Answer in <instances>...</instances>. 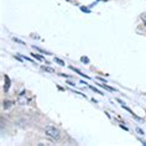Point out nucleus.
Wrapping results in <instances>:
<instances>
[{
    "label": "nucleus",
    "instance_id": "nucleus-8",
    "mask_svg": "<svg viewBox=\"0 0 146 146\" xmlns=\"http://www.w3.org/2000/svg\"><path fill=\"white\" fill-rule=\"evenodd\" d=\"M54 62H56V63H58L60 66H64V62L62 61V60H60V58H56V57H54Z\"/></svg>",
    "mask_w": 146,
    "mask_h": 146
},
{
    "label": "nucleus",
    "instance_id": "nucleus-9",
    "mask_svg": "<svg viewBox=\"0 0 146 146\" xmlns=\"http://www.w3.org/2000/svg\"><path fill=\"white\" fill-rule=\"evenodd\" d=\"M141 19H142V21H144V24H145V26H146V11L141 15Z\"/></svg>",
    "mask_w": 146,
    "mask_h": 146
},
{
    "label": "nucleus",
    "instance_id": "nucleus-4",
    "mask_svg": "<svg viewBox=\"0 0 146 146\" xmlns=\"http://www.w3.org/2000/svg\"><path fill=\"white\" fill-rule=\"evenodd\" d=\"M9 88H10V79H9L8 76H5V86H4V89L8 92Z\"/></svg>",
    "mask_w": 146,
    "mask_h": 146
},
{
    "label": "nucleus",
    "instance_id": "nucleus-7",
    "mask_svg": "<svg viewBox=\"0 0 146 146\" xmlns=\"http://www.w3.org/2000/svg\"><path fill=\"white\" fill-rule=\"evenodd\" d=\"M31 56L34 57V58H37L38 61H43V57H42V56H40V54H36V53H31Z\"/></svg>",
    "mask_w": 146,
    "mask_h": 146
},
{
    "label": "nucleus",
    "instance_id": "nucleus-5",
    "mask_svg": "<svg viewBox=\"0 0 146 146\" xmlns=\"http://www.w3.org/2000/svg\"><path fill=\"white\" fill-rule=\"evenodd\" d=\"M98 86H99V87H102V88H104V89H108V90H110V92H114V88H111V87H109V86H107V84H105V83H104V84H98Z\"/></svg>",
    "mask_w": 146,
    "mask_h": 146
},
{
    "label": "nucleus",
    "instance_id": "nucleus-10",
    "mask_svg": "<svg viewBox=\"0 0 146 146\" xmlns=\"http://www.w3.org/2000/svg\"><path fill=\"white\" fill-rule=\"evenodd\" d=\"M89 88H90V89H92V90H94V92L99 93V94H100V96H102V94H103V93H102V92H100V90H98L97 88H94V87H92V86H89Z\"/></svg>",
    "mask_w": 146,
    "mask_h": 146
},
{
    "label": "nucleus",
    "instance_id": "nucleus-2",
    "mask_svg": "<svg viewBox=\"0 0 146 146\" xmlns=\"http://www.w3.org/2000/svg\"><path fill=\"white\" fill-rule=\"evenodd\" d=\"M17 102H19V104H21V105H25L27 103V99L25 98V92H23L19 96V100H17Z\"/></svg>",
    "mask_w": 146,
    "mask_h": 146
},
{
    "label": "nucleus",
    "instance_id": "nucleus-1",
    "mask_svg": "<svg viewBox=\"0 0 146 146\" xmlns=\"http://www.w3.org/2000/svg\"><path fill=\"white\" fill-rule=\"evenodd\" d=\"M45 133L47 136H50L51 139H53V140H60L61 139V133H60V130L56 129L54 126H46V129H45Z\"/></svg>",
    "mask_w": 146,
    "mask_h": 146
},
{
    "label": "nucleus",
    "instance_id": "nucleus-11",
    "mask_svg": "<svg viewBox=\"0 0 146 146\" xmlns=\"http://www.w3.org/2000/svg\"><path fill=\"white\" fill-rule=\"evenodd\" d=\"M82 62H84V63H88L89 60H88V58H86V57H82Z\"/></svg>",
    "mask_w": 146,
    "mask_h": 146
},
{
    "label": "nucleus",
    "instance_id": "nucleus-3",
    "mask_svg": "<svg viewBox=\"0 0 146 146\" xmlns=\"http://www.w3.org/2000/svg\"><path fill=\"white\" fill-rule=\"evenodd\" d=\"M3 105H4L5 109H9V108H11L13 105H14V102H11V100H5L4 103H3Z\"/></svg>",
    "mask_w": 146,
    "mask_h": 146
},
{
    "label": "nucleus",
    "instance_id": "nucleus-6",
    "mask_svg": "<svg viewBox=\"0 0 146 146\" xmlns=\"http://www.w3.org/2000/svg\"><path fill=\"white\" fill-rule=\"evenodd\" d=\"M41 68L43 69V71H46V72H51V73H53V72H54V69H53V68L46 67V66H42V67H41Z\"/></svg>",
    "mask_w": 146,
    "mask_h": 146
}]
</instances>
